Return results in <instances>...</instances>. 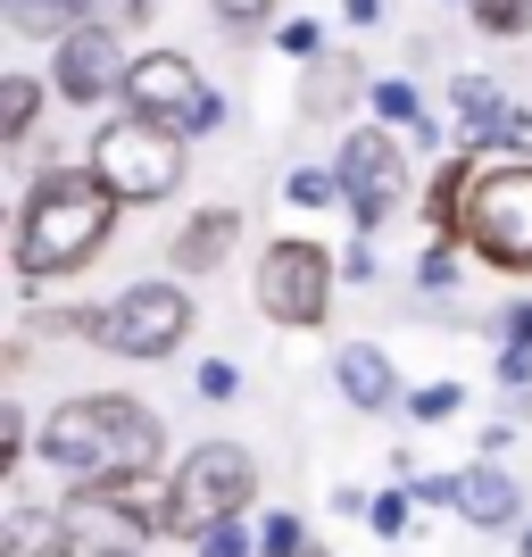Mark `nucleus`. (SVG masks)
Segmentation results:
<instances>
[{
  "label": "nucleus",
  "mask_w": 532,
  "mask_h": 557,
  "mask_svg": "<svg viewBox=\"0 0 532 557\" xmlns=\"http://www.w3.org/2000/svg\"><path fill=\"white\" fill-rule=\"evenodd\" d=\"M417 283H424V292H449V283H458V250H449V242H433V250L417 258Z\"/></svg>",
  "instance_id": "obj_31"
},
{
  "label": "nucleus",
  "mask_w": 532,
  "mask_h": 557,
  "mask_svg": "<svg viewBox=\"0 0 532 557\" xmlns=\"http://www.w3.org/2000/svg\"><path fill=\"white\" fill-rule=\"evenodd\" d=\"M491 333H499V349H532V300H508L491 317Z\"/></svg>",
  "instance_id": "obj_30"
},
{
  "label": "nucleus",
  "mask_w": 532,
  "mask_h": 557,
  "mask_svg": "<svg viewBox=\"0 0 532 557\" xmlns=\"http://www.w3.org/2000/svg\"><path fill=\"white\" fill-rule=\"evenodd\" d=\"M0 557H75V541L59 524V508H17L0 524Z\"/></svg>",
  "instance_id": "obj_18"
},
{
  "label": "nucleus",
  "mask_w": 532,
  "mask_h": 557,
  "mask_svg": "<svg viewBox=\"0 0 532 557\" xmlns=\"http://www.w3.org/2000/svg\"><path fill=\"white\" fill-rule=\"evenodd\" d=\"M134 84V59L116 34H92V25H75L67 42L50 50V92L67 100V109H100V100H125Z\"/></svg>",
  "instance_id": "obj_11"
},
{
  "label": "nucleus",
  "mask_w": 532,
  "mask_h": 557,
  "mask_svg": "<svg viewBox=\"0 0 532 557\" xmlns=\"http://www.w3.org/2000/svg\"><path fill=\"white\" fill-rule=\"evenodd\" d=\"M59 524H67L75 557H134L150 533H166V483L159 474H134V483H75L59 499Z\"/></svg>",
  "instance_id": "obj_4"
},
{
  "label": "nucleus",
  "mask_w": 532,
  "mask_h": 557,
  "mask_svg": "<svg viewBox=\"0 0 532 557\" xmlns=\"http://www.w3.org/2000/svg\"><path fill=\"white\" fill-rule=\"evenodd\" d=\"M508 84L499 75H458L449 84V116H458V134H466V150H483V141H499V125H508Z\"/></svg>",
  "instance_id": "obj_16"
},
{
  "label": "nucleus",
  "mask_w": 532,
  "mask_h": 557,
  "mask_svg": "<svg viewBox=\"0 0 532 557\" xmlns=\"http://www.w3.org/2000/svg\"><path fill=\"white\" fill-rule=\"evenodd\" d=\"M233 242H242V209H200L175 233V267H184V275H216L233 258Z\"/></svg>",
  "instance_id": "obj_17"
},
{
  "label": "nucleus",
  "mask_w": 532,
  "mask_h": 557,
  "mask_svg": "<svg viewBox=\"0 0 532 557\" xmlns=\"http://www.w3.org/2000/svg\"><path fill=\"white\" fill-rule=\"evenodd\" d=\"M34 433H42V424L25 417V408H0V483H9V474H17V466H25V449H34Z\"/></svg>",
  "instance_id": "obj_21"
},
{
  "label": "nucleus",
  "mask_w": 532,
  "mask_h": 557,
  "mask_svg": "<svg viewBox=\"0 0 532 557\" xmlns=\"http://www.w3.org/2000/svg\"><path fill=\"white\" fill-rule=\"evenodd\" d=\"M242 392V374L225 367V358H209V367H200V399H233Z\"/></svg>",
  "instance_id": "obj_34"
},
{
  "label": "nucleus",
  "mask_w": 532,
  "mask_h": 557,
  "mask_svg": "<svg viewBox=\"0 0 532 557\" xmlns=\"http://www.w3.org/2000/svg\"><path fill=\"white\" fill-rule=\"evenodd\" d=\"M184 134L175 125H150V116H109L92 134V175L116 191V209H150L166 191H184Z\"/></svg>",
  "instance_id": "obj_5"
},
{
  "label": "nucleus",
  "mask_w": 532,
  "mask_h": 557,
  "mask_svg": "<svg viewBox=\"0 0 532 557\" xmlns=\"http://www.w3.org/2000/svg\"><path fill=\"white\" fill-rule=\"evenodd\" d=\"M474 184H483V159H474V150H458V159H441L433 191H424V216H433V233L449 242V250L466 242V209H474Z\"/></svg>",
  "instance_id": "obj_15"
},
{
  "label": "nucleus",
  "mask_w": 532,
  "mask_h": 557,
  "mask_svg": "<svg viewBox=\"0 0 532 557\" xmlns=\"http://www.w3.org/2000/svg\"><path fill=\"white\" fill-rule=\"evenodd\" d=\"M275 42L292 50V59H308V67H317V59H324V25H317V17H292V25H275Z\"/></svg>",
  "instance_id": "obj_29"
},
{
  "label": "nucleus",
  "mask_w": 532,
  "mask_h": 557,
  "mask_svg": "<svg viewBox=\"0 0 532 557\" xmlns=\"http://www.w3.org/2000/svg\"><path fill=\"white\" fill-rule=\"evenodd\" d=\"M333 392L374 417V408H392V399H399V374H392V358H383L374 342H342V349H333Z\"/></svg>",
  "instance_id": "obj_13"
},
{
  "label": "nucleus",
  "mask_w": 532,
  "mask_h": 557,
  "mask_svg": "<svg viewBox=\"0 0 532 557\" xmlns=\"http://www.w3.org/2000/svg\"><path fill=\"white\" fill-rule=\"evenodd\" d=\"M200 557H258V533L225 524V533H209V541H200Z\"/></svg>",
  "instance_id": "obj_33"
},
{
  "label": "nucleus",
  "mask_w": 532,
  "mask_h": 557,
  "mask_svg": "<svg viewBox=\"0 0 532 557\" xmlns=\"http://www.w3.org/2000/svg\"><path fill=\"white\" fill-rule=\"evenodd\" d=\"M209 9H216V17H225V25H242V34H250V25L267 17V9H275V0H209Z\"/></svg>",
  "instance_id": "obj_35"
},
{
  "label": "nucleus",
  "mask_w": 532,
  "mask_h": 557,
  "mask_svg": "<svg viewBox=\"0 0 532 557\" xmlns=\"http://www.w3.org/2000/svg\"><path fill=\"white\" fill-rule=\"evenodd\" d=\"M374 275V250H342V283H367Z\"/></svg>",
  "instance_id": "obj_37"
},
{
  "label": "nucleus",
  "mask_w": 532,
  "mask_h": 557,
  "mask_svg": "<svg viewBox=\"0 0 532 557\" xmlns=\"http://www.w3.org/2000/svg\"><path fill=\"white\" fill-rule=\"evenodd\" d=\"M0 9H9V34H25V42H50V50H59L75 25H84V17H75V0H0Z\"/></svg>",
  "instance_id": "obj_19"
},
{
  "label": "nucleus",
  "mask_w": 532,
  "mask_h": 557,
  "mask_svg": "<svg viewBox=\"0 0 532 557\" xmlns=\"http://www.w3.org/2000/svg\"><path fill=\"white\" fill-rule=\"evenodd\" d=\"M374 109H383V125H408V134H417V84H408V75H383V84H374Z\"/></svg>",
  "instance_id": "obj_24"
},
{
  "label": "nucleus",
  "mask_w": 532,
  "mask_h": 557,
  "mask_svg": "<svg viewBox=\"0 0 532 557\" xmlns=\"http://www.w3.org/2000/svg\"><path fill=\"white\" fill-rule=\"evenodd\" d=\"M499 383L524 392V383H532V349H499Z\"/></svg>",
  "instance_id": "obj_36"
},
{
  "label": "nucleus",
  "mask_w": 532,
  "mask_h": 557,
  "mask_svg": "<svg viewBox=\"0 0 532 557\" xmlns=\"http://www.w3.org/2000/svg\"><path fill=\"white\" fill-rule=\"evenodd\" d=\"M466 17L508 42V34H524V25H532V0H466Z\"/></svg>",
  "instance_id": "obj_23"
},
{
  "label": "nucleus",
  "mask_w": 532,
  "mask_h": 557,
  "mask_svg": "<svg viewBox=\"0 0 532 557\" xmlns=\"http://www.w3.org/2000/svg\"><path fill=\"white\" fill-rule=\"evenodd\" d=\"M408 516H417V499H408V491H383V499L367 508V524H374L383 541H399V533H408Z\"/></svg>",
  "instance_id": "obj_28"
},
{
  "label": "nucleus",
  "mask_w": 532,
  "mask_h": 557,
  "mask_svg": "<svg viewBox=\"0 0 532 557\" xmlns=\"http://www.w3.org/2000/svg\"><path fill=\"white\" fill-rule=\"evenodd\" d=\"M342 9H349V25H374V17H383V0H342Z\"/></svg>",
  "instance_id": "obj_38"
},
{
  "label": "nucleus",
  "mask_w": 532,
  "mask_h": 557,
  "mask_svg": "<svg viewBox=\"0 0 532 557\" xmlns=\"http://www.w3.org/2000/svg\"><path fill=\"white\" fill-rule=\"evenodd\" d=\"M466 250L491 258L499 275H532V166H483L466 209Z\"/></svg>",
  "instance_id": "obj_8"
},
{
  "label": "nucleus",
  "mask_w": 532,
  "mask_h": 557,
  "mask_svg": "<svg viewBox=\"0 0 532 557\" xmlns=\"http://www.w3.org/2000/svg\"><path fill=\"white\" fill-rule=\"evenodd\" d=\"M358 100H374V84H367V67L349 59V50H324L317 67H308V84H300V116H342V109H358Z\"/></svg>",
  "instance_id": "obj_14"
},
{
  "label": "nucleus",
  "mask_w": 532,
  "mask_h": 557,
  "mask_svg": "<svg viewBox=\"0 0 532 557\" xmlns=\"http://www.w3.org/2000/svg\"><path fill=\"white\" fill-rule=\"evenodd\" d=\"M258 557H308V533H300V516H267V524H258Z\"/></svg>",
  "instance_id": "obj_26"
},
{
  "label": "nucleus",
  "mask_w": 532,
  "mask_h": 557,
  "mask_svg": "<svg viewBox=\"0 0 532 557\" xmlns=\"http://www.w3.org/2000/svg\"><path fill=\"white\" fill-rule=\"evenodd\" d=\"M333 283H342V258L317 250V242H300V233H283V242H267V258H258V275H250V300L267 325H324L333 317Z\"/></svg>",
  "instance_id": "obj_6"
},
{
  "label": "nucleus",
  "mask_w": 532,
  "mask_h": 557,
  "mask_svg": "<svg viewBox=\"0 0 532 557\" xmlns=\"http://www.w3.org/2000/svg\"><path fill=\"white\" fill-rule=\"evenodd\" d=\"M42 92H50V84H34V75H0V141H9V150H17V141H34Z\"/></svg>",
  "instance_id": "obj_20"
},
{
  "label": "nucleus",
  "mask_w": 532,
  "mask_h": 557,
  "mask_svg": "<svg viewBox=\"0 0 532 557\" xmlns=\"http://www.w3.org/2000/svg\"><path fill=\"white\" fill-rule=\"evenodd\" d=\"M333 175H342V209L358 216V233H383L399 216V200H408V150H399L392 125H358L342 141Z\"/></svg>",
  "instance_id": "obj_10"
},
{
  "label": "nucleus",
  "mask_w": 532,
  "mask_h": 557,
  "mask_svg": "<svg viewBox=\"0 0 532 557\" xmlns=\"http://www.w3.org/2000/svg\"><path fill=\"white\" fill-rule=\"evenodd\" d=\"M116 233V191L100 184L92 166H42L34 191H25L17 209V283H50V275H75V267H92L109 250Z\"/></svg>",
  "instance_id": "obj_2"
},
{
  "label": "nucleus",
  "mask_w": 532,
  "mask_h": 557,
  "mask_svg": "<svg viewBox=\"0 0 532 557\" xmlns=\"http://www.w3.org/2000/svg\"><path fill=\"white\" fill-rule=\"evenodd\" d=\"M491 150H508L516 166H532V109H508V125H499V141Z\"/></svg>",
  "instance_id": "obj_32"
},
{
  "label": "nucleus",
  "mask_w": 532,
  "mask_h": 557,
  "mask_svg": "<svg viewBox=\"0 0 532 557\" xmlns=\"http://www.w3.org/2000/svg\"><path fill=\"white\" fill-rule=\"evenodd\" d=\"M34 458L59 466L67 483H134V474H150L166 458V424H159V408H141L125 392H75L42 417Z\"/></svg>",
  "instance_id": "obj_1"
},
{
  "label": "nucleus",
  "mask_w": 532,
  "mask_h": 557,
  "mask_svg": "<svg viewBox=\"0 0 532 557\" xmlns=\"http://www.w3.org/2000/svg\"><path fill=\"white\" fill-rule=\"evenodd\" d=\"M283 191H292V209H333V200H342V175H333V166H300Z\"/></svg>",
  "instance_id": "obj_25"
},
{
  "label": "nucleus",
  "mask_w": 532,
  "mask_h": 557,
  "mask_svg": "<svg viewBox=\"0 0 532 557\" xmlns=\"http://www.w3.org/2000/svg\"><path fill=\"white\" fill-rule=\"evenodd\" d=\"M308 557H324V549H308Z\"/></svg>",
  "instance_id": "obj_40"
},
{
  "label": "nucleus",
  "mask_w": 532,
  "mask_h": 557,
  "mask_svg": "<svg viewBox=\"0 0 532 557\" xmlns=\"http://www.w3.org/2000/svg\"><path fill=\"white\" fill-rule=\"evenodd\" d=\"M458 408H466L458 383H424V392L408 399V417H417V424H441V417H458Z\"/></svg>",
  "instance_id": "obj_27"
},
{
  "label": "nucleus",
  "mask_w": 532,
  "mask_h": 557,
  "mask_svg": "<svg viewBox=\"0 0 532 557\" xmlns=\"http://www.w3.org/2000/svg\"><path fill=\"white\" fill-rule=\"evenodd\" d=\"M250 499H258V458L242 442H200L175 466V483H166V533L209 541V533H225V524H242Z\"/></svg>",
  "instance_id": "obj_3"
},
{
  "label": "nucleus",
  "mask_w": 532,
  "mask_h": 557,
  "mask_svg": "<svg viewBox=\"0 0 532 557\" xmlns=\"http://www.w3.org/2000/svg\"><path fill=\"white\" fill-rule=\"evenodd\" d=\"M417 499H433V508L466 516V524H483V533H508L516 516H524V491H516V474H499V466H458V474H433V483H417Z\"/></svg>",
  "instance_id": "obj_12"
},
{
  "label": "nucleus",
  "mask_w": 532,
  "mask_h": 557,
  "mask_svg": "<svg viewBox=\"0 0 532 557\" xmlns=\"http://www.w3.org/2000/svg\"><path fill=\"white\" fill-rule=\"evenodd\" d=\"M524 557H532V533H524Z\"/></svg>",
  "instance_id": "obj_39"
},
{
  "label": "nucleus",
  "mask_w": 532,
  "mask_h": 557,
  "mask_svg": "<svg viewBox=\"0 0 532 557\" xmlns=\"http://www.w3.org/2000/svg\"><path fill=\"white\" fill-rule=\"evenodd\" d=\"M134 557H141V549H134Z\"/></svg>",
  "instance_id": "obj_42"
},
{
  "label": "nucleus",
  "mask_w": 532,
  "mask_h": 557,
  "mask_svg": "<svg viewBox=\"0 0 532 557\" xmlns=\"http://www.w3.org/2000/svg\"><path fill=\"white\" fill-rule=\"evenodd\" d=\"M125 109L150 116V125H175L184 141L225 125V100L209 92V75L191 67L184 50H141V59H134V84H125Z\"/></svg>",
  "instance_id": "obj_9"
},
{
  "label": "nucleus",
  "mask_w": 532,
  "mask_h": 557,
  "mask_svg": "<svg viewBox=\"0 0 532 557\" xmlns=\"http://www.w3.org/2000/svg\"><path fill=\"white\" fill-rule=\"evenodd\" d=\"M191 333V292H175V283H125V292H109V300L92 308V342L109 349V358H175Z\"/></svg>",
  "instance_id": "obj_7"
},
{
  "label": "nucleus",
  "mask_w": 532,
  "mask_h": 557,
  "mask_svg": "<svg viewBox=\"0 0 532 557\" xmlns=\"http://www.w3.org/2000/svg\"><path fill=\"white\" fill-rule=\"evenodd\" d=\"M458 9H466V0H458Z\"/></svg>",
  "instance_id": "obj_41"
},
{
  "label": "nucleus",
  "mask_w": 532,
  "mask_h": 557,
  "mask_svg": "<svg viewBox=\"0 0 532 557\" xmlns=\"http://www.w3.org/2000/svg\"><path fill=\"white\" fill-rule=\"evenodd\" d=\"M75 17L92 25V34H125V25L150 17V0H75Z\"/></svg>",
  "instance_id": "obj_22"
}]
</instances>
